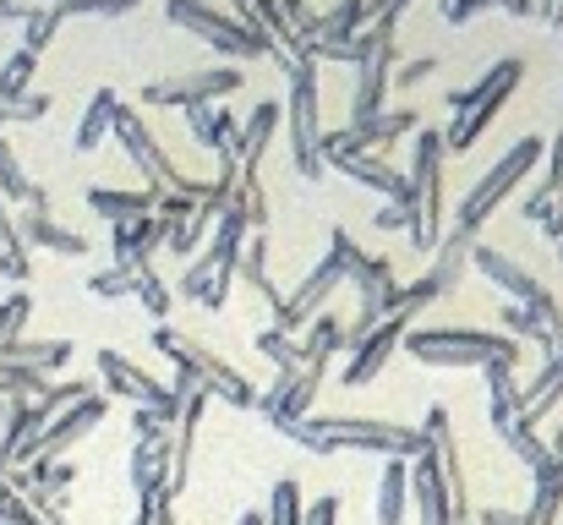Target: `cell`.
Returning <instances> with one entry per match:
<instances>
[{
    "label": "cell",
    "instance_id": "2e32d148",
    "mask_svg": "<svg viewBox=\"0 0 563 525\" xmlns=\"http://www.w3.org/2000/svg\"><path fill=\"white\" fill-rule=\"evenodd\" d=\"M405 335H410V313H394V318H383V324H377L362 346L345 350L351 361H345L340 383H345V389H367L373 378H383V367L394 361V350H405Z\"/></svg>",
    "mask_w": 563,
    "mask_h": 525
},
{
    "label": "cell",
    "instance_id": "5bb4252c",
    "mask_svg": "<svg viewBox=\"0 0 563 525\" xmlns=\"http://www.w3.org/2000/svg\"><path fill=\"white\" fill-rule=\"evenodd\" d=\"M421 433H427V449H432V460H438V477H443V493H449V515H454V525H471V493H465L460 444H454V433H449V411H443V405H427Z\"/></svg>",
    "mask_w": 563,
    "mask_h": 525
},
{
    "label": "cell",
    "instance_id": "52a82bcc",
    "mask_svg": "<svg viewBox=\"0 0 563 525\" xmlns=\"http://www.w3.org/2000/svg\"><path fill=\"white\" fill-rule=\"evenodd\" d=\"M312 433L329 449H367L383 460H416L427 455V433L405 427V422H383V416H318Z\"/></svg>",
    "mask_w": 563,
    "mask_h": 525
},
{
    "label": "cell",
    "instance_id": "4dcf8cb0",
    "mask_svg": "<svg viewBox=\"0 0 563 525\" xmlns=\"http://www.w3.org/2000/svg\"><path fill=\"white\" fill-rule=\"evenodd\" d=\"M559 405H563V356L559 361H542V372L531 378V389H526V416L542 427Z\"/></svg>",
    "mask_w": 563,
    "mask_h": 525
},
{
    "label": "cell",
    "instance_id": "5b68a950",
    "mask_svg": "<svg viewBox=\"0 0 563 525\" xmlns=\"http://www.w3.org/2000/svg\"><path fill=\"white\" fill-rule=\"evenodd\" d=\"M542 149H548L542 138H520V143H515V149H509V154L493 165V171L476 175V186L465 192V203H460V214H454V230H465V236L476 241V236H482V225H487V219L504 208V197H509L526 175H537V165H542Z\"/></svg>",
    "mask_w": 563,
    "mask_h": 525
},
{
    "label": "cell",
    "instance_id": "db71d44e",
    "mask_svg": "<svg viewBox=\"0 0 563 525\" xmlns=\"http://www.w3.org/2000/svg\"><path fill=\"white\" fill-rule=\"evenodd\" d=\"M542 438H548V455H553V460L563 466V427H553V433H542Z\"/></svg>",
    "mask_w": 563,
    "mask_h": 525
},
{
    "label": "cell",
    "instance_id": "ab89813d",
    "mask_svg": "<svg viewBox=\"0 0 563 525\" xmlns=\"http://www.w3.org/2000/svg\"><path fill=\"white\" fill-rule=\"evenodd\" d=\"M88 394H99V389H93V383H82V378H71V383H49L33 405H38L44 416H60L66 405H77V400H88Z\"/></svg>",
    "mask_w": 563,
    "mask_h": 525
},
{
    "label": "cell",
    "instance_id": "cb8c5ba5",
    "mask_svg": "<svg viewBox=\"0 0 563 525\" xmlns=\"http://www.w3.org/2000/svg\"><path fill=\"white\" fill-rule=\"evenodd\" d=\"M410 510V460H383L377 477V525H405Z\"/></svg>",
    "mask_w": 563,
    "mask_h": 525
},
{
    "label": "cell",
    "instance_id": "4316f807",
    "mask_svg": "<svg viewBox=\"0 0 563 525\" xmlns=\"http://www.w3.org/2000/svg\"><path fill=\"white\" fill-rule=\"evenodd\" d=\"M88 208H93V214H104L110 225H126V219H143V214H154V192H148V186H143V192L93 186V192H88Z\"/></svg>",
    "mask_w": 563,
    "mask_h": 525
},
{
    "label": "cell",
    "instance_id": "1f68e13d",
    "mask_svg": "<svg viewBox=\"0 0 563 525\" xmlns=\"http://www.w3.org/2000/svg\"><path fill=\"white\" fill-rule=\"evenodd\" d=\"M208 230H213V214L197 203L187 219H176V225H170V241H165V252H176V258H187V263H191V258L208 247Z\"/></svg>",
    "mask_w": 563,
    "mask_h": 525
},
{
    "label": "cell",
    "instance_id": "f35d334b",
    "mask_svg": "<svg viewBox=\"0 0 563 525\" xmlns=\"http://www.w3.org/2000/svg\"><path fill=\"white\" fill-rule=\"evenodd\" d=\"M60 22H66V17H60L55 6H49V11H33V17L22 22V50H27V55H44L49 39L60 33Z\"/></svg>",
    "mask_w": 563,
    "mask_h": 525
},
{
    "label": "cell",
    "instance_id": "bcb514c9",
    "mask_svg": "<svg viewBox=\"0 0 563 525\" xmlns=\"http://www.w3.org/2000/svg\"><path fill=\"white\" fill-rule=\"evenodd\" d=\"M438 72V55H421V61H405L399 72H394V88H416V83H427Z\"/></svg>",
    "mask_w": 563,
    "mask_h": 525
},
{
    "label": "cell",
    "instance_id": "8992f818",
    "mask_svg": "<svg viewBox=\"0 0 563 525\" xmlns=\"http://www.w3.org/2000/svg\"><path fill=\"white\" fill-rule=\"evenodd\" d=\"M405 350L421 367H487V361H520V340L487 335V329H410Z\"/></svg>",
    "mask_w": 563,
    "mask_h": 525
},
{
    "label": "cell",
    "instance_id": "6da1fadb",
    "mask_svg": "<svg viewBox=\"0 0 563 525\" xmlns=\"http://www.w3.org/2000/svg\"><path fill=\"white\" fill-rule=\"evenodd\" d=\"M443 160H449L443 154V127H416V154H410V175H405V186H410L405 236L421 258H432L438 241H443V225H438L443 219Z\"/></svg>",
    "mask_w": 563,
    "mask_h": 525
},
{
    "label": "cell",
    "instance_id": "6125c7cd",
    "mask_svg": "<svg viewBox=\"0 0 563 525\" xmlns=\"http://www.w3.org/2000/svg\"><path fill=\"white\" fill-rule=\"evenodd\" d=\"M0 400H5V394H0Z\"/></svg>",
    "mask_w": 563,
    "mask_h": 525
},
{
    "label": "cell",
    "instance_id": "e0dca14e",
    "mask_svg": "<svg viewBox=\"0 0 563 525\" xmlns=\"http://www.w3.org/2000/svg\"><path fill=\"white\" fill-rule=\"evenodd\" d=\"M16 236H22V247H44V252H60V258H88V236L66 230V225L49 214L44 186H38V192L27 197V208L16 214Z\"/></svg>",
    "mask_w": 563,
    "mask_h": 525
},
{
    "label": "cell",
    "instance_id": "6f0895ef",
    "mask_svg": "<svg viewBox=\"0 0 563 525\" xmlns=\"http://www.w3.org/2000/svg\"><path fill=\"white\" fill-rule=\"evenodd\" d=\"M235 525H268V521H263L257 510H246V515H241V521H235Z\"/></svg>",
    "mask_w": 563,
    "mask_h": 525
},
{
    "label": "cell",
    "instance_id": "94428289",
    "mask_svg": "<svg viewBox=\"0 0 563 525\" xmlns=\"http://www.w3.org/2000/svg\"><path fill=\"white\" fill-rule=\"evenodd\" d=\"M0 313H5V302H0Z\"/></svg>",
    "mask_w": 563,
    "mask_h": 525
},
{
    "label": "cell",
    "instance_id": "91938a15",
    "mask_svg": "<svg viewBox=\"0 0 563 525\" xmlns=\"http://www.w3.org/2000/svg\"><path fill=\"white\" fill-rule=\"evenodd\" d=\"M559 263H563V241H559Z\"/></svg>",
    "mask_w": 563,
    "mask_h": 525
},
{
    "label": "cell",
    "instance_id": "ba28073f",
    "mask_svg": "<svg viewBox=\"0 0 563 525\" xmlns=\"http://www.w3.org/2000/svg\"><path fill=\"white\" fill-rule=\"evenodd\" d=\"M110 138L126 149V160L137 165V175L148 181V192H187V197H197L202 203V192H208V181H191V175H181L176 165H170V154H165V143L143 127V116L137 110H115V121H110Z\"/></svg>",
    "mask_w": 563,
    "mask_h": 525
},
{
    "label": "cell",
    "instance_id": "d4e9b609",
    "mask_svg": "<svg viewBox=\"0 0 563 525\" xmlns=\"http://www.w3.org/2000/svg\"><path fill=\"white\" fill-rule=\"evenodd\" d=\"M115 110H121L115 88H99V94L88 99V110H82L77 132H71V149H77V154H93V149L110 138V121H115Z\"/></svg>",
    "mask_w": 563,
    "mask_h": 525
},
{
    "label": "cell",
    "instance_id": "d590c367",
    "mask_svg": "<svg viewBox=\"0 0 563 525\" xmlns=\"http://www.w3.org/2000/svg\"><path fill=\"white\" fill-rule=\"evenodd\" d=\"M132 296H137V302H143V307H148L159 324L170 318V302H176V291H170L159 274H154V263H143V269H137V280H132Z\"/></svg>",
    "mask_w": 563,
    "mask_h": 525
},
{
    "label": "cell",
    "instance_id": "ac0fdd59",
    "mask_svg": "<svg viewBox=\"0 0 563 525\" xmlns=\"http://www.w3.org/2000/svg\"><path fill=\"white\" fill-rule=\"evenodd\" d=\"M471 263H476V269H482L509 302H520V307H548V302H553V291H548L526 263H515V258L498 252V247H482V241H476V247H471Z\"/></svg>",
    "mask_w": 563,
    "mask_h": 525
},
{
    "label": "cell",
    "instance_id": "60d3db41",
    "mask_svg": "<svg viewBox=\"0 0 563 525\" xmlns=\"http://www.w3.org/2000/svg\"><path fill=\"white\" fill-rule=\"evenodd\" d=\"M27 313H33V296H27V291H11V296H5V313H0V350L22 340V329H27Z\"/></svg>",
    "mask_w": 563,
    "mask_h": 525
},
{
    "label": "cell",
    "instance_id": "603a6c76",
    "mask_svg": "<svg viewBox=\"0 0 563 525\" xmlns=\"http://www.w3.org/2000/svg\"><path fill=\"white\" fill-rule=\"evenodd\" d=\"M471 236L465 230H449L443 241H438V252H432V263H427V280L438 285V296H449L460 280H465V263H471Z\"/></svg>",
    "mask_w": 563,
    "mask_h": 525
},
{
    "label": "cell",
    "instance_id": "d6986e66",
    "mask_svg": "<svg viewBox=\"0 0 563 525\" xmlns=\"http://www.w3.org/2000/svg\"><path fill=\"white\" fill-rule=\"evenodd\" d=\"M394 61H399V44H383L362 61V83H356V105H351V121H373L388 110V88H394Z\"/></svg>",
    "mask_w": 563,
    "mask_h": 525
},
{
    "label": "cell",
    "instance_id": "74e56055",
    "mask_svg": "<svg viewBox=\"0 0 563 525\" xmlns=\"http://www.w3.org/2000/svg\"><path fill=\"white\" fill-rule=\"evenodd\" d=\"M38 186L22 175V165H16V154H11V143L0 138V203H16V208H27V197H33Z\"/></svg>",
    "mask_w": 563,
    "mask_h": 525
},
{
    "label": "cell",
    "instance_id": "c3c4849f",
    "mask_svg": "<svg viewBox=\"0 0 563 525\" xmlns=\"http://www.w3.org/2000/svg\"><path fill=\"white\" fill-rule=\"evenodd\" d=\"M373 225L377 230H405V225H410V214H405V203H377Z\"/></svg>",
    "mask_w": 563,
    "mask_h": 525
},
{
    "label": "cell",
    "instance_id": "4fadbf2b",
    "mask_svg": "<svg viewBox=\"0 0 563 525\" xmlns=\"http://www.w3.org/2000/svg\"><path fill=\"white\" fill-rule=\"evenodd\" d=\"M421 116L416 110H383L373 121H351L345 132H323V165L329 160H345V154H377L388 143H399L405 132H416Z\"/></svg>",
    "mask_w": 563,
    "mask_h": 525
},
{
    "label": "cell",
    "instance_id": "8fae6325",
    "mask_svg": "<svg viewBox=\"0 0 563 525\" xmlns=\"http://www.w3.org/2000/svg\"><path fill=\"white\" fill-rule=\"evenodd\" d=\"M99 378H104V389L110 394H121V400H132V405H148V411H159V416H181V400H187V372H176V383H159V378H148L137 361H126L121 350H99Z\"/></svg>",
    "mask_w": 563,
    "mask_h": 525
},
{
    "label": "cell",
    "instance_id": "f546056e",
    "mask_svg": "<svg viewBox=\"0 0 563 525\" xmlns=\"http://www.w3.org/2000/svg\"><path fill=\"white\" fill-rule=\"evenodd\" d=\"M235 116L230 110H208V105H191L187 110V132H191V143L197 149H213V154H224L230 149V138H235Z\"/></svg>",
    "mask_w": 563,
    "mask_h": 525
},
{
    "label": "cell",
    "instance_id": "be15d7a7",
    "mask_svg": "<svg viewBox=\"0 0 563 525\" xmlns=\"http://www.w3.org/2000/svg\"><path fill=\"white\" fill-rule=\"evenodd\" d=\"M60 525H66V521H60Z\"/></svg>",
    "mask_w": 563,
    "mask_h": 525
},
{
    "label": "cell",
    "instance_id": "9a60e30c",
    "mask_svg": "<svg viewBox=\"0 0 563 525\" xmlns=\"http://www.w3.org/2000/svg\"><path fill=\"white\" fill-rule=\"evenodd\" d=\"M104 411H110V400L104 394H88V400H77V405H66L60 416H49V427L38 433V444H33V455H27V466L33 460H66L99 422H104Z\"/></svg>",
    "mask_w": 563,
    "mask_h": 525
},
{
    "label": "cell",
    "instance_id": "484cf974",
    "mask_svg": "<svg viewBox=\"0 0 563 525\" xmlns=\"http://www.w3.org/2000/svg\"><path fill=\"white\" fill-rule=\"evenodd\" d=\"M71 350H77L71 340H16V346L0 350V361L5 367H33V372L49 378V372H60L71 361Z\"/></svg>",
    "mask_w": 563,
    "mask_h": 525
},
{
    "label": "cell",
    "instance_id": "ee69618b",
    "mask_svg": "<svg viewBox=\"0 0 563 525\" xmlns=\"http://www.w3.org/2000/svg\"><path fill=\"white\" fill-rule=\"evenodd\" d=\"M208 285H213V263L197 252V258L187 263V274H181V285H176V291H181V296H191V302H202V296H208Z\"/></svg>",
    "mask_w": 563,
    "mask_h": 525
},
{
    "label": "cell",
    "instance_id": "8d00e7d4",
    "mask_svg": "<svg viewBox=\"0 0 563 525\" xmlns=\"http://www.w3.org/2000/svg\"><path fill=\"white\" fill-rule=\"evenodd\" d=\"M301 350H307V356H340V350H345V324L329 318V313H318V318L307 324V335H301Z\"/></svg>",
    "mask_w": 563,
    "mask_h": 525
},
{
    "label": "cell",
    "instance_id": "e575fe53",
    "mask_svg": "<svg viewBox=\"0 0 563 525\" xmlns=\"http://www.w3.org/2000/svg\"><path fill=\"white\" fill-rule=\"evenodd\" d=\"M257 350L279 367V372H296V367H307V350H301V335H285V329H263L257 335Z\"/></svg>",
    "mask_w": 563,
    "mask_h": 525
},
{
    "label": "cell",
    "instance_id": "30bf717a",
    "mask_svg": "<svg viewBox=\"0 0 563 525\" xmlns=\"http://www.w3.org/2000/svg\"><path fill=\"white\" fill-rule=\"evenodd\" d=\"M165 17L176 22V28H187L197 39H208L213 50H224V55H235V61H290V55H279L268 39H257V33H246L235 17H224V11H213V6H202V0H165Z\"/></svg>",
    "mask_w": 563,
    "mask_h": 525
},
{
    "label": "cell",
    "instance_id": "9c48e42d",
    "mask_svg": "<svg viewBox=\"0 0 563 525\" xmlns=\"http://www.w3.org/2000/svg\"><path fill=\"white\" fill-rule=\"evenodd\" d=\"M526 83V61L520 55H509V61H498L487 77H482V99L465 110V116H454L449 127H443V154H471L476 143H482V132L504 116V105L515 99V88Z\"/></svg>",
    "mask_w": 563,
    "mask_h": 525
},
{
    "label": "cell",
    "instance_id": "836d02e7",
    "mask_svg": "<svg viewBox=\"0 0 563 525\" xmlns=\"http://www.w3.org/2000/svg\"><path fill=\"white\" fill-rule=\"evenodd\" d=\"M268 525H307V504H301V482L296 477H279L274 482V499H268Z\"/></svg>",
    "mask_w": 563,
    "mask_h": 525
},
{
    "label": "cell",
    "instance_id": "9f6ffc18",
    "mask_svg": "<svg viewBox=\"0 0 563 525\" xmlns=\"http://www.w3.org/2000/svg\"><path fill=\"white\" fill-rule=\"evenodd\" d=\"M0 427H5V400H0ZM0 477H5V444H0Z\"/></svg>",
    "mask_w": 563,
    "mask_h": 525
},
{
    "label": "cell",
    "instance_id": "680465c9",
    "mask_svg": "<svg viewBox=\"0 0 563 525\" xmlns=\"http://www.w3.org/2000/svg\"><path fill=\"white\" fill-rule=\"evenodd\" d=\"M0 525H22V521H11V515H5V510H0Z\"/></svg>",
    "mask_w": 563,
    "mask_h": 525
},
{
    "label": "cell",
    "instance_id": "7bdbcfd3",
    "mask_svg": "<svg viewBox=\"0 0 563 525\" xmlns=\"http://www.w3.org/2000/svg\"><path fill=\"white\" fill-rule=\"evenodd\" d=\"M143 0H55L60 17H132Z\"/></svg>",
    "mask_w": 563,
    "mask_h": 525
},
{
    "label": "cell",
    "instance_id": "7c38bea8",
    "mask_svg": "<svg viewBox=\"0 0 563 525\" xmlns=\"http://www.w3.org/2000/svg\"><path fill=\"white\" fill-rule=\"evenodd\" d=\"M241 83H246L241 66H208V72H187V77H154L143 88V105H154V110H191V105L230 99Z\"/></svg>",
    "mask_w": 563,
    "mask_h": 525
},
{
    "label": "cell",
    "instance_id": "7a4b0ae2",
    "mask_svg": "<svg viewBox=\"0 0 563 525\" xmlns=\"http://www.w3.org/2000/svg\"><path fill=\"white\" fill-rule=\"evenodd\" d=\"M285 83H290V99H285V138H290V165L301 181H323V99H318V61L301 55V61H285Z\"/></svg>",
    "mask_w": 563,
    "mask_h": 525
},
{
    "label": "cell",
    "instance_id": "83f0119b",
    "mask_svg": "<svg viewBox=\"0 0 563 525\" xmlns=\"http://www.w3.org/2000/svg\"><path fill=\"white\" fill-rule=\"evenodd\" d=\"M493 427H498V438H504V444H509V449H515V455L531 466V471H542V466L553 460V455H548V438H542V427H537L526 411H520V416H504V422H493Z\"/></svg>",
    "mask_w": 563,
    "mask_h": 525
},
{
    "label": "cell",
    "instance_id": "681fc988",
    "mask_svg": "<svg viewBox=\"0 0 563 525\" xmlns=\"http://www.w3.org/2000/svg\"><path fill=\"white\" fill-rule=\"evenodd\" d=\"M307 525H340V499L329 493V499H318V504H307Z\"/></svg>",
    "mask_w": 563,
    "mask_h": 525
},
{
    "label": "cell",
    "instance_id": "b9f144b4",
    "mask_svg": "<svg viewBox=\"0 0 563 525\" xmlns=\"http://www.w3.org/2000/svg\"><path fill=\"white\" fill-rule=\"evenodd\" d=\"M132 269H99V274H88V296H99V302H126L132 296Z\"/></svg>",
    "mask_w": 563,
    "mask_h": 525
},
{
    "label": "cell",
    "instance_id": "11a10c76",
    "mask_svg": "<svg viewBox=\"0 0 563 525\" xmlns=\"http://www.w3.org/2000/svg\"><path fill=\"white\" fill-rule=\"evenodd\" d=\"M154 504H159V499H137V521L132 525H154Z\"/></svg>",
    "mask_w": 563,
    "mask_h": 525
},
{
    "label": "cell",
    "instance_id": "44dd1931",
    "mask_svg": "<svg viewBox=\"0 0 563 525\" xmlns=\"http://www.w3.org/2000/svg\"><path fill=\"white\" fill-rule=\"evenodd\" d=\"M563 197V127H559V138L542 149V181H537V192L520 203V219H531V225H542L548 219V208Z\"/></svg>",
    "mask_w": 563,
    "mask_h": 525
},
{
    "label": "cell",
    "instance_id": "ffe728a7",
    "mask_svg": "<svg viewBox=\"0 0 563 525\" xmlns=\"http://www.w3.org/2000/svg\"><path fill=\"white\" fill-rule=\"evenodd\" d=\"M340 175H351L356 186H367V192H377L383 203H405L410 197V186H405V175L394 171L383 154H345V160H329Z\"/></svg>",
    "mask_w": 563,
    "mask_h": 525
},
{
    "label": "cell",
    "instance_id": "277c9868",
    "mask_svg": "<svg viewBox=\"0 0 563 525\" xmlns=\"http://www.w3.org/2000/svg\"><path fill=\"white\" fill-rule=\"evenodd\" d=\"M154 350H165L170 361H176V372H187V378H197L208 394H219L224 405H235V411H257V394L263 389H252L219 350H208L202 340H191V335H181V329H170V324H159L154 329Z\"/></svg>",
    "mask_w": 563,
    "mask_h": 525
},
{
    "label": "cell",
    "instance_id": "f1b7e54d",
    "mask_svg": "<svg viewBox=\"0 0 563 525\" xmlns=\"http://www.w3.org/2000/svg\"><path fill=\"white\" fill-rule=\"evenodd\" d=\"M482 378H487L493 422H504V416H520V411H526V389H520V378H515V361H487V367H482Z\"/></svg>",
    "mask_w": 563,
    "mask_h": 525
},
{
    "label": "cell",
    "instance_id": "d6a6232c",
    "mask_svg": "<svg viewBox=\"0 0 563 525\" xmlns=\"http://www.w3.org/2000/svg\"><path fill=\"white\" fill-rule=\"evenodd\" d=\"M362 28H367V0H340V6L318 22V39H329V44H351Z\"/></svg>",
    "mask_w": 563,
    "mask_h": 525
},
{
    "label": "cell",
    "instance_id": "7402d4cb",
    "mask_svg": "<svg viewBox=\"0 0 563 525\" xmlns=\"http://www.w3.org/2000/svg\"><path fill=\"white\" fill-rule=\"evenodd\" d=\"M235 280H241V285H252V291L268 302V313H279V307H285L279 285L268 280V236H263V230H252V236H246V247H241V263H235Z\"/></svg>",
    "mask_w": 563,
    "mask_h": 525
},
{
    "label": "cell",
    "instance_id": "816d5d0a",
    "mask_svg": "<svg viewBox=\"0 0 563 525\" xmlns=\"http://www.w3.org/2000/svg\"><path fill=\"white\" fill-rule=\"evenodd\" d=\"M537 17H542L548 28H563V0H537Z\"/></svg>",
    "mask_w": 563,
    "mask_h": 525
},
{
    "label": "cell",
    "instance_id": "7dc6e473",
    "mask_svg": "<svg viewBox=\"0 0 563 525\" xmlns=\"http://www.w3.org/2000/svg\"><path fill=\"white\" fill-rule=\"evenodd\" d=\"M410 0H367V22H383V28H399Z\"/></svg>",
    "mask_w": 563,
    "mask_h": 525
},
{
    "label": "cell",
    "instance_id": "f6af8a7d",
    "mask_svg": "<svg viewBox=\"0 0 563 525\" xmlns=\"http://www.w3.org/2000/svg\"><path fill=\"white\" fill-rule=\"evenodd\" d=\"M44 110H49V99H44V94H22L16 105H5V116H0V121H5V127H11V121H16V127H27V121H44Z\"/></svg>",
    "mask_w": 563,
    "mask_h": 525
},
{
    "label": "cell",
    "instance_id": "3957f363",
    "mask_svg": "<svg viewBox=\"0 0 563 525\" xmlns=\"http://www.w3.org/2000/svg\"><path fill=\"white\" fill-rule=\"evenodd\" d=\"M362 263V247H356V236L351 230H334L329 236V252H323V263L285 296V307L274 313V329H285V335H301L323 307H329V296L340 291V280H351V269Z\"/></svg>",
    "mask_w": 563,
    "mask_h": 525
},
{
    "label": "cell",
    "instance_id": "f5cc1de1",
    "mask_svg": "<svg viewBox=\"0 0 563 525\" xmlns=\"http://www.w3.org/2000/svg\"><path fill=\"white\" fill-rule=\"evenodd\" d=\"M498 11H509V17H531L537 0H498Z\"/></svg>",
    "mask_w": 563,
    "mask_h": 525
},
{
    "label": "cell",
    "instance_id": "f907efd6",
    "mask_svg": "<svg viewBox=\"0 0 563 525\" xmlns=\"http://www.w3.org/2000/svg\"><path fill=\"white\" fill-rule=\"evenodd\" d=\"M476 525H526V515H515V510H482Z\"/></svg>",
    "mask_w": 563,
    "mask_h": 525
}]
</instances>
